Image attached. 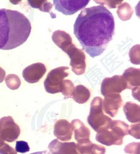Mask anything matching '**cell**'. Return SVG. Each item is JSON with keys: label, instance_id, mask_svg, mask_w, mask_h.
Wrapping results in <instances>:
<instances>
[{"label": "cell", "instance_id": "1", "mask_svg": "<svg viewBox=\"0 0 140 154\" xmlns=\"http://www.w3.org/2000/svg\"><path fill=\"white\" fill-rule=\"evenodd\" d=\"M114 31L113 14L101 5L83 10L74 25V34L82 50L92 58L103 54L113 40Z\"/></svg>", "mask_w": 140, "mask_h": 154}, {"label": "cell", "instance_id": "2", "mask_svg": "<svg viewBox=\"0 0 140 154\" xmlns=\"http://www.w3.org/2000/svg\"><path fill=\"white\" fill-rule=\"evenodd\" d=\"M31 31L30 20L22 13L0 9V49L8 51L21 45Z\"/></svg>", "mask_w": 140, "mask_h": 154}, {"label": "cell", "instance_id": "3", "mask_svg": "<svg viewBox=\"0 0 140 154\" xmlns=\"http://www.w3.org/2000/svg\"><path fill=\"white\" fill-rule=\"evenodd\" d=\"M129 128V125L123 121L112 120L108 129L97 133L96 140L107 146H120L123 143V137L128 134Z\"/></svg>", "mask_w": 140, "mask_h": 154}, {"label": "cell", "instance_id": "4", "mask_svg": "<svg viewBox=\"0 0 140 154\" xmlns=\"http://www.w3.org/2000/svg\"><path fill=\"white\" fill-rule=\"evenodd\" d=\"M102 103L101 97H94L91 102L89 116L87 118L88 123L97 133H101L108 129L112 121L110 117L104 114Z\"/></svg>", "mask_w": 140, "mask_h": 154}, {"label": "cell", "instance_id": "5", "mask_svg": "<svg viewBox=\"0 0 140 154\" xmlns=\"http://www.w3.org/2000/svg\"><path fill=\"white\" fill-rule=\"evenodd\" d=\"M69 69L68 66H60L51 70L48 73L44 81V86L46 92L52 94L60 92L64 79L69 75V74L65 72V71Z\"/></svg>", "mask_w": 140, "mask_h": 154}, {"label": "cell", "instance_id": "6", "mask_svg": "<svg viewBox=\"0 0 140 154\" xmlns=\"http://www.w3.org/2000/svg\"><path fill=\"white\" fill-rule=\"evenodd\" d=\"M64 52L68 54L71 60L70 65L72 66V70L74 74L77 75L84 74L86 64V56L84 51L76 48L75 45L72 43Z\"/></svg>", "mask_w": 140, "mask_h": 154}, {"label": "cell", "instance_id": "7", "mask_svg": "<svg viewBox=\"0 0 140 154\" xmlns=\"http://www.w3.org/2000/svg\"><path fill=\"white\" fill-rule=\"evenodd\" d=\"M126 89V83L122 75H114L103 79L101 86V93L103 96L120 94Z\"/></svg>", "mask_w": 140, "mask_h": 154}, {"label": "cell", "instance_id": "8", "mask_svg": "<svg viewBox=\"0 0 140 154\" xmlns=\"http://www.w3.org/2000/svg\"><path fill=\"white\" fill-rule=\"evenodd\" d=\"M89 0H54L57 11L65 15H73L87 6Z\"/></svg>", "mask_w": 140, "mask_h": 154}, {"label": "cell", "instance_id": "9", "mask_svg": "<svg viewBox=\"0 0 140 154\" xmlns=\"http://www.w3.org/2000/svg\"><path fill=\"white\" fill-rule=\"evenodd\" d=\"M46 72L45 65L41 63H36L25 68L22 72V76L26 82L36 83L40 81Z\"/></svg>", "mask_w": 140, "mask_h": 154}, {"label": "cell", "instance_id": "10", "mask_svg": "<svg viewBox=\"0 0 140 154\" xmlns=\"http://www.w3.org/2000/svg\"><path fill=\"white\" fill-rule=\"evenodd\" d=\"M104 97L102 103L103 111L111 117H115L118 110L122 106L123 103L121 96L120 94H114Z\"/></svg>", "mask_w": 140, "mask_h": 154}, {"label": "cell", "instance_id": "11", "mask_svg": "<svg viewBox=\"0 0 140 154\" xmlns=\"http://www.w3.org/2000/svg\"><path fill=\"white\" fill-rule=\"evenodd\" d=\"M73 127V131L75 134V139L79 144H84L90 140V131L83 122L78 119H75L71 122Z\"/></svg>", "mask_w": 140, "mask_h": 154}, {"label": "cell", "instance_id": "12", "mask_svg": "<svg viewBox=\"0 0 140 154\" xmlns=\"http://www.w3.org/2000/svg\"><path fill=\"white\" fill-rule=\"evenodd\" d=\"M140 69L130 67L125 70L123 74V77L126 83V88L132 89L139 87L140 83Z\"/></svg>", "mask_w": 140, "mask_h": 154}, {"label": "cell", "instance_id": "13", "mask_svg": "<svg viewBox=\"0 0 140 154\" xmlns=\"http://www.w3.org/2000/svg\"><path fill=\"white\" fill-rule=\"evenodd\" d=\"M51 38L54 43L64 51L73 43L70 35L60 30L54 32Z\"/></svg>", "mask_w": 140, "mask_h": 154}, {"label": "cell", "instance_id": "14", "mask_svg": "<svg viewBox=\"0 0 140 154\" xmlns=\"http://www.w3.org/2000/svg\"><path fill=\"white\" fill-rule=\"evenodd\" d=\"M76 149L80 154H105V148L91 142L84 144H76Z\"/></svg>", "mask_w": 140, "mask_h": 154}, {"label": "cell", "instance_id": "15", "mask_svg": "<svg viewBox=\"0 0 140 154\" xmlns=\"http://www.w3.org/2000/svg\"><path fill=\"white\" fill-rule=\"evenodd\" d=\"M140 105L131 101L126 102L123 107L126 119L131 123L140 122Z\"/></svg>", "mask_w": 140, "mask_h": 154}, {"label": "cell", "instance_id": "16", "mask_svg": "<svg viewBox=\"0 0 140 154\" xmlns=\"http://www.w3.org/2000/svg\"><path fill=\"white\" fill-rule=\"evenodd\" d=\"M91 96L89 90L82 85L76 87L72 96L73 100L79 104H84L87 102Z\"/></svg>", "mask_w": 140, "mask_h": 154}, {"label": "cell", "instance_id": "17", "mask_svg": "<svg viewBox=\"0 0 140 154\" xmlns=\"http://www.w3.org/2000/svg\"><path fill=\"white\" fill-rule=\"evenodd\" d=\"M28 3L30 4V6L33 8L36 9H38L40 11L43 12L49 13L51 15V17L52 19L55 18H56V15L55 14H54L52 12H51L52 10L53 5L49 3L48 2V1H28Z\"/></svg>", "mask_w": 140, "mask_h": 154}, {"label": "cell", "instance_id": "18", "mask_svg": "<svg viewBox=\"0 0 140 154\" xmlns=\"http://www.w3.org/2000/svg\"><path fill=\"white\" fill-rule=\"evenodd\" d=\"M60 126L62 128L61 131V140L64 141H68L72 139L73 132V127L71 123L66 120L59 121Z\"/></svg>", "mask_w": 140, "mask_h": 154}, {"label": "cell", "instance_id": "19", "mask_svg": "<svg viewBox=\"0 0 140 154\" xmlns=\"http://www.w3.org/2000/svg\"><path fill=\"white\" fill-rule=\"evenodd\" d=\"M117 13L120 20L125 21L131 19L134 11L129 4L125 2L119 5Z\"/></svg>", "mask_w": 140, "mask_h": 154}, {"label": "cell", "instance_id": "20", "mask_svg": "<svg viewBox=\"0 0 140 154\" xmlns=\"http://www.w3.org/2000/svg\"><path fill=\"white\" fill-rule=\"evenodd\" d=\"M74 84L69 80H64L61 85L60 92L65 96V98H72L75 90Z\"/></svg>", "mask_w": 140, "mask_h": 154}, {"label": "cell", "instance_id": "21", "mask_svg": "<svg viewBox=\"0 0 140 154\" xmlns=\"http://www.w3.org/2000/svg\"><path fill=\"white\" fill-rule=\"evenodd\" d=\"M5 82L8 88L12 90L17 89L20 87L21 84V81L19 77L14 74L7 75L5 78Z\"/></svg>", "mask_w": 140, "mask_h": 154}, {"label": "cell", "instance_id": "22", "mask_svg": "<svg viewBox=\"0 0 140 154\" xmlns=\"http://www.w3.org/2000/svg\"><path fill=\"white\" fill-rule=\"evenodd\" d=\"M129 56L132 63L135 65L140 64V45H135L130 49Z\"/></svg>", "mask_w": 140, "mask_h": 154}, {"label": "cell", "instance_id": "23", "mask_svg": "<svg viewBox=\"0 0 140 154\" xmlns=\"http://www.w3.org/2000/svg\"><path fill=\"white\" fill-rule=\"evenodd\" d=\"M96 3L100 4L101 6H106L109 9H114L117 8V5H120L122 2H123V0L121 1H94Z\"/></svg>", "mask_w": 140, "mask_h": 154}, {"label": "cell", "instance_id": "24", "mask_svg": "<svg viewBox=\"0 0 140 154\" xmlns=\"http://www.w3.org/2000/svg\"><path fill=\"white\" fill-rule=\"evenodd\" d=\"M15 149L17 152L20 153H25L30 151V146L27 143L23 140L16 142Z\"/></svg>", "mask_w": 140, "mask_h": 154}, {"label": "cell", "instance_id": "25", "mask_svg": "<svg viewBox=\"0 0 140 154\" xmlns=\"http://www.w3.org/2000/svg\"><path fill=\"white\" fill-rule=\"evenodd\" d=\"M140 124L138 123L137 125H131V126H129V131H128V134L134 137L137 139H140Z\"/></svg>", "mask_w": 140, "mask_h": 154}, {"label": "cell", "instance_id": "26", "mask_svg": "<svg viewBox=\"0 0 140 154\" xmlns=\"http://www.w3.org/2000/svg\"><path fill=\"white\" fill-rule=\"evenodd\" d=\"M6 75V72L2 68L0 67V83L3 82Z\"/></svg>", "mask_w": 140, "mask_h": 154}, {"label": "cell", "instance_id": "27", "mask_svg": "<svg viewBox=\"0 0 140 154\" xmlns=\"http://www.w3.org/2000/svg\"><path fill=\"white\" fill-rule=\"evenodd\" d=\"M30 154H52L51 152H49L47 150H45L43 151H40V152H33Z\"/></svg>", "mask_w": 140, "mask_h": 154}]
</instances>
